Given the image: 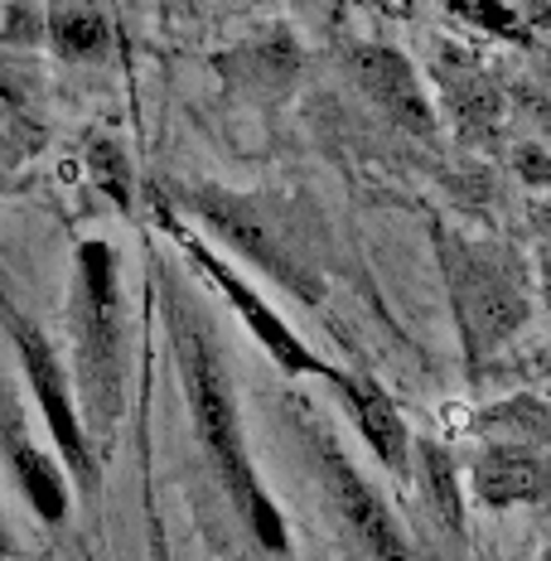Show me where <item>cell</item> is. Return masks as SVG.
Segmentation results:
<instances>
[{"mask_svg": "<svg viewBox=\"0 0 551 561\" xmlns=\"http://www.w3.org/2000/svg\"><path fill=\"white\" fill-rule=\"evenodd\" d=\"M170 330L174 344H180V373H184V397H190L194 412V431L204 440L208 460L218 465L222 489L238 504L242 523L266 552H286L290 533L280 508L266 494L262 474H256L248 440H242V416H238V397H232L228 382V364H222V348L208 334V320L198 314V306H190L184 296H170Z\"/></svg>", "mask_w": 551, "mask_h": 561, "instance_id": "cell-1", "label": "cell"}, {"mask_svg": "<svg viewBox=\"0 0 551 561\" xmlns=\"http://www.w3.org/2000/svg\"><path fill=\"white\" fill-rule=\"evenodd\" d=\"M73 397L92 450L107 455L126 412V324L116 248L92 238L78 248L73 276Z\"/></svg>", "mask_w": 551, "mask_h": 561, "instance_id": "cell-2", "label": "cell"}, {"mask_svg": "<svg viewBox=\"0 0 551 561\" xmlns=\"http://www.w3.org/2000/svg\"><path fill=\"white\" fill-rule=\"evenodd\" d=\"M184 204L204 218L208 232H218L238 256H248L256 272H266L276 286L296 290L305 306H320L324 280H320V262L305 248L300 228L290 224V214L272 198H252V194H232L218 184L204 190H184Z\"/></svg>", "mask_w": 551, "mask_h": 561, "instance_id": "cell-3", "label": "cell"}, {"mask_svg": "<svg viewBox=\"0 0 551 561\" xmlns=\"http://www.w3.org/2000/svg\"><path fill=\"white\" fill-rule=\"evenodd\" d=\"M440 272L469 354H489L527 320V286L513 252L440 232Z\"/></svg>", "mask_w": 551, "mask_h": 561, "instance_id": "cell-4", "label": "cell"}, {"mask_svg": "<svg viewBox=\"0 0 551 561\" xmlns=\"http://www.w3.org/2000/svg\"><path fill=\"white\" fill-rule=\"evenodd\" d=\"M0 324L10 330L20 348V368H25L34 397H39V412L49 421V436L58 455H64L68 474L78 479V489H83V499H97L102 489V470H97V450H92L88 431H83V416H78V397H73V378L64 373L58 364V348L49 344V334L39 330L34 320H25L15 306H10L5 296H0Z\"/></svg>", "mask_w": 551, "mask_h": 561, "instance_id": "cell-5", "label": "cell"}, {"mask_svg": "<svg viewBox=\"0 0 551 561\" xmlns=\"http://www.w3.org/2000/svg\"><path fill=\"white\" fill-rule=\"evenodd\" d=\"M160 224H165L174 238H180V248H184V256L194 262V272L204 276V280H214V286L222 290V300H228V306L242 314V324H248L256 344H262L266 354H272V364H276L280 373H290V378H320V382H334V378H338V364H330V358L314 354V348L305 344V339L290 330V324L280 320V314L266 306L262 296H256L248 280L232 272V266L222 262V256H214V248H208V242H198L184 224H174L170 208H160Z\"/></svg>", "mask_w": 551, "mask_h": 561, "instance_id": "cell-6", "label": "cell"}, {"mask_svg": "<svg viewBox=\"0 0 551 561\" xmlns=\"http://www.w3.org/2000/svg\"><path fill=\"white\" fill-rule=\"evenodd\" d=\"M314 455H320L324 489H330L338 518H344L348 533L368 547V557L372 561H406V537H402V528H397L392 508H387L378 489L354 470V460L338 450V440L320 431V436H314Z\"/></svg>", "mask_w": 551, "mask_h": 561, "instance_id": "cell-7", "label": "cell"}, {"mask_svg": "<svg viewBox=\"0 0 551 561\" xmlns=\"http://www.w3.org/2000/svg\"><path fill=\"white\" fill-rule=\"evenodd\" d=\"M0 455H5L10 470H15L20 494L30 499V508L58 528V523L68 518V484H64V474H58V465L34 446V436L25 426V407H20L10 378H0Z\"/></svg>", "mask_w": 551, "mask_h": 561, "instance_id": "cell-8", "label": "cell"}, {"mask_svg": "<svg viewBox=\"0 0 551 561\" xmlns=\"http://www.w3.org/2000/svg\"><path fill=\"white\" fill-rule=\"evenodd\" d=\"M474 499L484 508H518L551 499V455L537 446H489L474 460Z\"/></svg>", "mask_w": 551, "mask_h": 561, "instance_id": "cell-9", "label": "cell"}, {"mask_svg": "<svg viewBox=\"0 0 551 561\" xmlns=\"http://www.w3.org/2000/svg\"><path fill=\"white\" fill-rule=\"evenodd\" d=\"M334 388H338V397H344L348 412H354V426H358V436L368 440V450L378 455L392 474H402L412 436H406V421H402V412H397L392 397H387V388L378 378H368V373H348V368H338Z\"/></svg>", "mask_w": 551, "mask_h": 561, "instance_id": "cell-10", "label": "cell"}, {"mask_svg": "<svg viewBox=\"0 0 551 561\" xmlns=\"http://www.w3.org/2000/svg\"><path fill=\"white\" fill-rule=\"evenodd\" d=\"M358 83L368 92L372 102L382 107V116H392L397 126H406V131H421L426 136L431 126H436V112H431L426 92H421L412 64H406L397 49H363L358 54Z\"/></svg>", "mask_w": 551, "mask_h": 561, "instance_id": "cell-11", "label": "cell"}, {"mask_svg": "<svg viewBox=\"0 0 551 561\" xmlns=\"http://www.w3.org/2000/svg\"><path fill=\"white\" fill-rule=\"evenodd\" d=\"M479 436H489L494 446H551V407L537 397H508V402L489 407L474 421Z\"/></svg>", "mask_w": 551, "mask_h": 561, "instance_id": "cell-12", "label": "cell"}, {"mask_svg": "<svg viewBox=\"0 0 551 561\" xmlns=\"http://www.w3.org/2000/svg\"><path fill=\"white\" fill-rule=\"evenodd\" d=\"M49 30H54V49L64 58H92L107 44V15L97 5H88V0H64L54 10Z\"/></svg>", "mask_w": 551, "mask_h": 561, "instance_id": "cell-13", "label": "cell"}, {"mask_svg": "<svg viewBox=\"0 0 551 561\" xmlns=\"http://www.w3.org/2000/svg\"><path fill=\"white\" fill-rule=\"evenodd\" d=\"M421 479H426L431 508H436L440 523H450V533L464 528V499H460V474H455V460L440 446H421Z\"/></svg>", "mask_w": 551, "mask_h": 561, "instance_id": "cell-14", "label": "cell"}, {"mask_svg": "<svg viewBox=\"0 0 551 561\" xmlns=\"http://www.w3.org/2000/svg\"><path fill=\"white\" fill-rule=\"evenodd\" d=\"M88 170L97 180V190L112 198L116 208H131V160L116 140H92L88 146Z\"/></svg>", "mask_w": 551, "mask_h": 561, "instance_id": "cell-15", "label": "cell"}, {"mask_svg": "<svg viewBox=\"0 0 551 561\" xmlns=\"http://www.w3.org/2000/svg\"><path fill=\"white\" fill-rule=\"evenodd\" d=\"M455 15L474 20V25L484 30H498V34H518V20H513L508 5H498V0H450Z\"/></svg>", "mask_w": 551, "mask_h": 561, "instance_id": "cell-16", "label": "cell"}, {"mask_svg": "<svg viewBox=\"0 0 551 561\" xmlns=\"http://www.w3.org/2000/svg\"><path fill=\"white\" fill-rule=\"evenodd\" d=\"M0 552H10V533H5V518H0Z\"/></svg>", "mask_w": 551, "mask_h": 561, "instance_id": "cell-17", "label": "cell"}, {"mask_svg": "<svg viewBox=\"0 0 551 561\" xmlns=\"http://www.w3.org/2000/svg\"><path fill=\"white\" fill-rule=\"evenodd\" d=\"M537 561H551V542H547V552H542V557H537Z\"/></svg>", "mask_w": 551, "mask_h": 561, "instance_id": "cell-18", "label": "cell"}]
</instances>
